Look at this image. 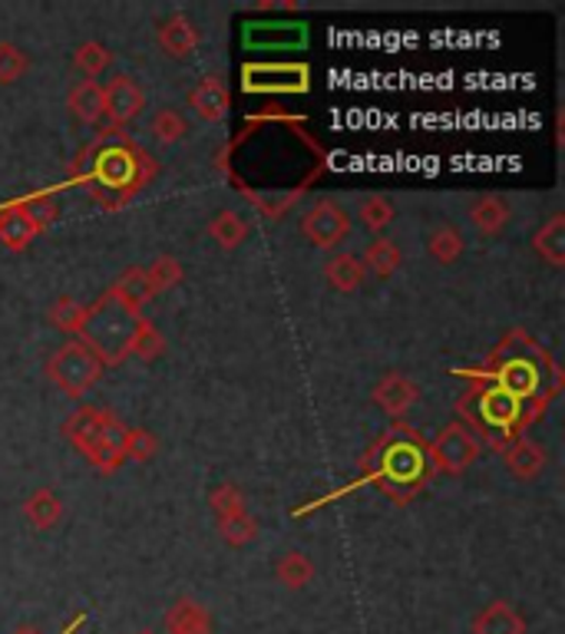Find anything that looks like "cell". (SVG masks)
Wrapping results in <instances>:
<instances>
[{
  "label": "cell",
  "mask_w": 565,
  "mask_h": 634,
  "mask_svg": "<svg viewBox=\"0 0 565 634\" xmlns=\"http://www.w3.org/2000/svg\"><path fill=\"white\" fill-rule=\"evenodd\" d=\"M153 176H156L153 156L119 133H99V139L77 163V179L87 182V188H94L96 198L106 205L126 202Z\"/></svg>",
  "instance_id": "6da1fadb"
},
{
  "label": "cell",
  "mask_w": 565,
  "mask_h": 634,
  "mask_svg": "<svg viewBox=\"0 0 565 634\" xmlns=\"http://www.w3.org/2000/svg\"><path fill=\"white\" fill-rule=\"evenodd\" d=\"M146 318L139 308H133L129 301H123L113 287L96 301L94 308H87V321L80 331V341L94 351L99 363H119L133 354L136 334L143 331Z\"/></svg>",
  "instance_id": "7a4b0ae2"
},
{
  "label": "cell",
  "mask_w": 565,
  "mask_h": 634,
  "mask_svg": "<svg viewBox=\"0 0 565 634\" xmlns=\"http://www.w3.org/2000/svg\"><path fill=\"white\" fill-rule=\"evenodd\" d=\"M543 354L536 348H519L513 354V348L506 344L503 354L493 361L489 370L476 373V380L503 390L506 397H513L516 403H523L529 413H536V397L543 393V370H539Z\"/></svg>",
  "instance_id": "3957f363"
},
{
  "label": "cell",
  "mask_w": 565,
  "mask_h": 634,
  "mask_svg": "<svg viewBox=\"0 0 565 634\" xmlns=\"http://www.w3.org/2000/svg\"><path fill=\"white\" fill-rule=\"evenodd\" d=\"M380 479L393 496H410L427 472V447L417 437H390L383 440Z\"/></svg>",
  "instance_id": "277c9868"
},
{
  "label": "cell",
  "mask_w": 565,
  "mask_h": 634,
  "mask_svg": "<svg viewBox=\"0 0 565 634\" xmlns=\"http://www.w3.org/2000/svg\"><path fill=\"white\" fill-rule=\"evenodd\" d=\"M99 373H103V363H99V358H96L94 351H90L80 338L67 341V344L47 361V377L57 383V390H64V393L74 397V400H80V397L90 393V387L99 380Z\"/></svg>",
  "instance_id": "5b68a950"
},
{
  "label": "cell",
  "mask_w": 565,
  "mask_h": 634,
  "mask_svg": "<svg viewBox=\"0 0 565 634\" xmlns=\"http://www.w3.org/2000/svg\"><path fill=\"white\" fill-rule=\"evenodd\" d=\"M479 456V440L473 437V430L467 423H447L440 430V437L430 447V459L440 472L447 476H460L473 466V459Z\"/></svg>",
  "instance_id": "8992f818"
},
{
  "label": "cell",
  "mask_w": 565,
  "mask_h": 634,
  "mask_svg": "<svg viewBox=\"0 0 565 634\" xmlns=\"http://www.w3.org/2000/svg\"><path fill=\"white\" fill-rule=\"evenodd\" d=\"M301 232H304V238L314 248H338L348 238V232H351V218H348V212L334 198H318L304 212Z\"/></svg>",
  "instance_id": "52a82bcc"
},
{
  "label": "cell",
  "mask_w": 565,
  "mask_h": 634,
  "mask_svg": "<svg viewBox=\"0 0 565 634\" xmlns=\"http://www.w3.org/2000/svg\"><path fill=\"white\" fill-rule=\"evenodd\" d=\"M103 119H106V129L103 133H116L119 126H126L129 119H136L139 113H143V106H146V92L143 87L133 80V77H126V74H119V77H113L106 87H103Z\"/></svg>",
  "instance_id": "ba28073f"
},
{
  "label": "cell",
  "mask_w": 565,
  "mask_h": 634,
  "mask_svg": "<svg viewBox=\"0 0 565 634\" xmlns=\"http://www.w3.org/2000/svg\"><path fill=\"white\" fill-rule=\"evenodd\" d=\"M245 92H301L308 90V67L279 64V67H245Z\"/></svg>",
  "instance_id": "9c48e42d"
},
{
  "label": "cell",
  "mask_w": 565,
  "mask_h": 634,
  "mask_svg": "<svg viewBox=\"0 0 565 634\" xmlns=\"http://www.w3.org/2000/svg\"><path fill=\"white\" fill-rule=\"evenodd\" d=\"M123 437H126V423H123L113 410H106L96 440L90 443V450L84 453L90 459V466L99 469V472H113L116 466H123V462H126V459H123Z\"/></svg>",
  "instance_id": "30bf717a"
},
{
  "label": "cell",
  "mask_w": 565,
  "mask_h": 634,
  "mask_svg": "<svg viewBox=\"0 0 565 634\" xmlns=\"http://www.w3.org/2000/svg\"><path fill=\"white\" fill-rule=\"evenodd\" d=\"M417 397H420L417 383L407 380L403 373H387L374 387V403L390 417H403L417 403Z\"/></svg>",
  "instance_id": "8fae6325"
},
{
  "label": "cell",
  "mask_w": 565,
  "mask_h": 634,
  "mask_svg": "<svg viewBox=\"0 0 565 634\" xmlns=\"http://www.w3.org/2000/svg\"><path fill=\"white\" fill-rule=\"evenodd\" d=\"M473 634H526V618L509 602H489L486 608L476 612Z\"/></svg>",
  "instance_id": "7c38bea8"
},
{
  "label": "cell",
  "mask_w": 565,
  "mask_h": 634,
  "mask_svg": "<svg viewBox=\"0 0 565 634\" xmlns=\"http://www.w3.org/2000/svg\"><path fill=\"white\" fill-rule=\"evenodd\" d=\"M163 625L166 634H212V612L195 598H179L169 605Z\"/></svg>",
  "instance_id": "4fadbf2b"
},
{
  "label": "cell",
  "mask_w": 565,
  "mask_h": 634,
  "mask_svg": "<svg viewBox=\"0 0 565 634\" xmlns=\"http://www.w3.org/2000/svg\"><path fill=\"white\" fill-rule=\"evenodd\" d=\"M198 27L188 20L186 13H173L169 20H163V27H159V47H163V53L166 57H173V60H186L188 53L198 47Z\"/></svg>",
  "instance_id": "5bb4252c"
},
{
  "label": "cell",
  "mask_w": 565,
  "mask_h": 634,
  "mask_svg": "<svg viewBox=\"0 0 565 634\" xmlns=\"http://www.w3.org/2000/svg\"><path fill=\"white\" fill-rule=\"evenodd\" d=\"M43 228L27 215V208L17 202L10 208L0 212V245L10 248V252H23Z\"/></svg>",
  "instance_id": "9a60e30c"
},
{
  "label": "cell",
  "mask_w": 565,
  "mask_h": 634,
  "mask_svg": "<svg viewBox=\"0 0 565 634\" xmlns=\"http://www.w3.org/2000/svg\"><path fill=\"white\" fill-rule=\"evenodd\" d=\"M188 106L205 119V123H218V119H225L228 116V106H232V96L225 90V84L222 80H215V77H208V80H202L195 90L188 92Z\"/></svg>",
  "instance_id": "2e32d148"
},
{
  "label": "cell",
  "mask_w": 565,
  "mask_h": 634,
  "mask_svg": "<svg viewBox=\"0 0 565 634\" xmlns=\"http://www.w3.org/2000/svg\"><path fill=\"white\" fill-rule=\"evenodd\" d=\"M364 277H368V269H364L361 255H354V252H338V255L328 259V265H324V281H328L334 291H341V294L358 291V287L364 284Z\"/></svg>",
  "instance_id": "e0dca14e"
},
{
  "label": "cell",
  "mask_w": 565,
  "mask_h": 634,
  "mask_svg": "<svg viewBox=\"0 0 565 634\" xmlns=\"http://www.w3.org/2000/svg\"><path fill=\"white\" fill-rule=\"evenodd\" d=\"M470 222L479 235H499L509 222V202L503 195H479L470 205Z\"/></svg>",
  "instance_id": "ac0fdd59"
},
{
  "label": "cell",
  "mask_w": 565,
  "mask_h": 634,
  "mask_svg": "<svg viewBox=\"0 0 565 634\" xmlns=\"http://www.w3.org/2000/svg\"><path fill=\"white\" fill-rule=\"evenodd\" d=\"M503 459H506V469H509L516 479H523V482L536 479V476L546 469V453H543V447H539V443H529V440H516V443H509V447L503 450Z\"/></svg>",
  "instance_id": "d6986e66"
},
{
  "label": "cell",
  "mask_w": 565,
  "mask_h": 634,
  "mask_svg": "<svg viewBox=\"0 0 565 634\" xmlns=\"http://www.w3.org/2000/svg\"><path fill=\"white\" fill-rule=\"evenodd\" d=\"M60 516H64V503H60V496L53 489H37L23 503V519H27L30 529H40V533L53 529L60 523Z\"/></svg>",
  "instance_id": "ffe728a7"
},
{
  "label": "cell",
  "mask_w": 565,
  "mask_h": 634,
  "mask_svg": "<svg viewBox=\"0 0 565 634\" xmlns=\"http://www.w3.org/2000/svg\"><path fill=\"white\" fill-rule=\"evenodd\" d=\"M533 248L536 255L553 265V269H563L565 265V215H553L536 235H533Z\"/></svg>",
  "instance_id": "44dd1931"
},
{
  "label": "cell",
  "mask_w": 565,
  "mask_h": 634,
  "mask_svg": "<svg viewBox=\"0 0 565 634\" xmlns=\"http://www.w3.org/2000/svg\"><path fill=\"white\" fill-rule=\"evenodd\" d=\"M67 103H70V109H74V116L84 123V126H96V123H103V84H96V80H80L70 96H67Z\"/></svg>",
  "instance_id": "7402d4cb"
},
{
  "label": "cell",
  "mask_w": 565,
  "mask_h": 634,
  "mask_svg": "<svg viewBox=\"0 0 565 634\" xmlns=\"http://www.w3.org/2000/svg\"><path fill=\"white\" fill-rule=\"evenodd\" d=\"M103 413H106V410H99V407H80L77 413L67 417L64 433H67V440H70L80 453L90 450V443H94L99 427H103Z\"/></svg>",
  "instance_id": "603a6c76"
},
{
  "label": "cell",
  "mask_w": 565,
  "mask_h": 634,
  "mask_svg": "<svg viewBox=\"0 0 565 634\" xmlns=\"http://www.w3.org/2000/svg\"><path fill=\"white\" fill-rule=\"evenodd\" d=\"M208 235L215 238V245H218V248L235 252V248L249 238V225H245V218H242L238 212L225 208V212H218V215L212 218Z\"/></svg>",
  "instance_id": "cb8c5ba5"
},
{
  "label": "cell",
  "mask_w": 565,
  "mask_h": 634,
  "mask_svg": "<svg viewBox=\"0 0 565 634\" xmlns=\"http://www.w3.org/2000/svg\"><path fill=\"white\" fill-rule=\"evenodd\" d=\"M275 578L282 582L284 588L298 592V588L314 582V562L304 552H284L279 565H275Z\"/></svg>",
  "instance_id": "d4e9b609"
},
{
  "label": "cell",
  "mask_w": 565,
  "mask_h": 634,
  "mask_svg": "<svg viewBox=\"0 0 565 634\" xmlns=\"http://www.w3.org/2000/svg\"><path fill=\"white\" fill-rule=\"evenodd\" d=\"M427 252H430L434 262L454 265V262L464 255V235H460L454 225H437V228L427 235Z\"/></svg>",
  "instance_id": "484cf974"
},
{
  "label": "cell",
  "mask_w": 565,
  "mask_h": 634,
  "mask_svg": "<svg viewBox=\"0 0 565 634\" xmlns=\"http://www.w3.org/2000/svg\"><path fill=\"white\" fill-rule=\"evenodd\" d=\"M113 291H116L123 301H129L133 308H139V311H143L146 301L156 298V287H153V281H149L146 269H129V272L113 284Z\"/></svg>",
  "instance_id": "4316f807"
},
{
  "label": "cell",
  "mask_w": 565,
  "mask_h": 634,
  "mask_svg": "<svg viewBox=\"0 0 565 634\" xmlns=\"http://www.w3.org/2000/svg\"><path fill=\"white\" fill-rule=\"evenodd\" d=\"M361 262H364V269L374 272L377 277H390V274L400 269V248H397L390 238H374V242L368 245V252L361 255Z\"/></svg>",
  "instance_id": "83f0119b"
},
{
  "label": "cell",
  "mask_w": 565,
  "mask_h": 634,
  "mask_svg": "<svg viewBox=\"0 0 565 634\" xmlns=\"http://www.w3.org/2000/svg\"><path fill=\"white\" fill-rule=\"evenodd\" d=\"M149 133H153L156 143H163V146H176V143L186 139L188 133L186 116L176 113V109H159V113L153 116V123H149Z\"/></svg>",
  "instance_id": "f1b7e54d"
},
{
  "label": "cell",
  "mask_w": 565,
  "mask_h": 634,
  "mask_svg": "<svg viewBox=\"0 0 565 634\" xmlns=\"http://www.w3.org/2000/svg\"><path fill=\"white\" fill-rule=\"evenodd\" d=\"M84 321H87V304L74 301V298H57L53 308H50V324L60 328L64 334H77L84 331Z\"/></svg>",
  "instance_id": "f546056e"
},
{
  "label": "cell",
  "mask_w": 565,
  "mask_h": 634,
  "mask_svg": "<svg viewBox=\"0 0 565 634\" xmlns=\"http://www.w3.org/2000/svg\"><path fill=\"white\" fill-rule=\"evenodd\" d=\"M218 536H222V543H228L232 548H242V545L259 539V523L249 513H238V516L218 519Z\"/></svg>",
  "instance_id": "4dcf8cb0"
},
{
  "label": "cell",
  "mask_w": 565,
  "mask_h": 634,
  "mask_svg": "<svg viewBox=\"0 0 565 634\" xmlns=\"http://www.w3.org/2000/svg\"><path fill=\"white\" fill-rule=\"evenodd\" d=\"M74 64H77V70L87 77V80H96V77H103L109 67H113V53L103 47V43H84V47H77V53H74Z\"/></svg>",
  "instance_id": "1f68e13d"
},
{
  "label": "cell",
  "mask_w": 565,
  "mask_h": 634,
  "mask_svg": "<svg viewBox=\"0 0 565 634\" xmlns=\"http://www.w3.org/2000/svg\"><path fill=\"white\" fill-rule=\"evenodd\" d=\"M159 450L156 437L143 427H126V437H123V459H133V462H146L153 459Z\"/></svg>",
  "instance_id": "d6a6232c"
},
{
  "label": "cell",
  "mask_w": 565,
  "mask_h": 634,
  "mask_svg": "<svg viewBox=\"0 0 565 634\" xmlns=\"http://www.w3.org/2000/svg\"><path fill=\"white\" fill-rule=\"evenodd\" d=\"M358 215L371 232H380V228H387L393 222V205L383 195H364L361 205H358Z\"/></svg>",
  "instance_id": "836d02e7"
},
{
  "label": "cell",
  "mask_w": 565,
  "mask_h": 634,
  "mask_svg": "<svg viewBox=\"0 0 565 634\" xmlns=\"http://www.w3.org/2000/svg\"><path fill=\"white\" fill-rule=\"evenodd\" d=\"M30 70V60L20 47L0 43V84H17Z\"/></svg>",
  "instance_id": "e575fe53"
},
{
  "label": "cell",
  "mask_w": 565,
  "mask_h": 634,
  "mask_svg": "<svg viewBox=\"0 0 565 634\" xmlns=\"http://www.w3.org/2000/svg\"><path fill=\"white\" fill-rule=\"evenodd\" d=\"M163 351H166V338L146 321L143 324V331L136 334V344H133V354L129 358H139V361H156V358H163Z\"/></svg>",
  "instance_id": "d590c367"
},
{
  "label": "cell",
  "mask_w": 565,
  "mask_h": 634,
  "mask_svg": "<svg viewBox=\"0 0 565 634\" xmlns=\"http://www.w3.org/2000/svg\"><path fill=\"white\" fill-rule=\"evenodd\" d=\"M212 509H215V516L218 519H228V516H238V513H245V496H242V489L238 486H218L215 492H212Z\"/></svg>",
  "instance_id": "8d00e7d4"
},
{
  "label": "cell",
  "mask_w": 565,
  "mask_h": 634,
  "mask_svg": "<svg viewBox=\"0 0 565 634\" xmlns=\"http://www.w3.org/2000/svg\"><path fill=\"white\" fill-rule=\"evenodd\" d=\"M149 281H153V287H156V294L159 291H169V287H176L179 281H183V265L176 262V259H156L149 269Z\"/></svg>",
  "instance_id": "74e56055"
},
{
  "label": "cell",
  "mask_w": 565,
  "mask_h": 634,
  "mask_svg": "<svg viewBox=\"0 0 565 634\" xmlns=\"http://www.w3.org/2000/svg\"><path fill=\"white\" fill-rule=\"evenodd\" d=\"M20 205L27 208V215H30L40 228H47V225L57 218V205H53L50 195H33V198H23Z\"/></svg>",
  "instance_id": "f35d334b"
},
{
  "label": "cell",
  "mask_w": 565,
  "mask_h": 634,
  "mask_svg": "<svg viewBox=\"0 0 565 634\" xmlns=\"http://www.w3.org/2000/svg\"><path fill=\"white\" fill-rule=\"evenodd\" d=\"M298 195H301V192H288V195H279V198H272V195H249V198L255 202V208H259L265 218H282Z\"/></svg>",
  "instance_id": "ab89813d"
},
{
  "label": "cell",
  "mask_w": 565,
  "mask_h": 634,
  "mask_svg": "<svg viewBox=\"0 0 565 634\" xmlns=\"http://www.w3.org/2000/svg\"><path fill=\"white\" fill-rule=\"evenodd\" d=\"M136 634H156L153 628H143V632H136Z\"/></svg>",
  "instance_id": "60d3db41"
},
{
  "label": "cell",
  "mask_w": 565,
  "mask_h": 634,
  "mask_svg": "<svg viewBox=\"0 0 565 634\" xmlns=\"http://www.w3.org/2000/svg\"><path fill=\"white\" fill-rule=\"evenodd\" d=\"M20 634H33V632H20Z\"/></svg>",
  "instance_id": "b9f144b4"
}]
</instances>
